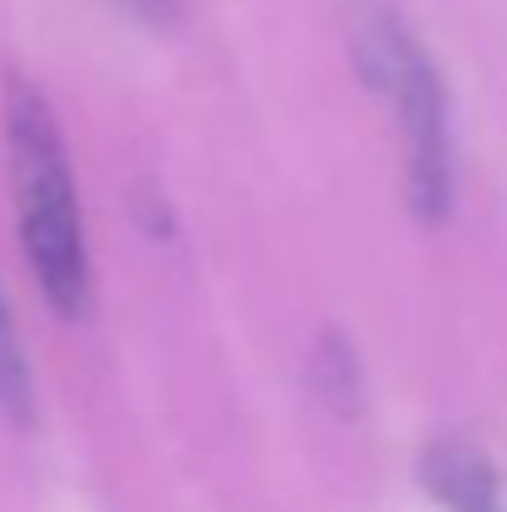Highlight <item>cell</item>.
<instances>
[{
  "instance_id": "2",
  "label": "cell",
  "mask_w": 507,
  "mask_h": 512,
  "mask_svg": "<svg viewBox=\"0 0 507 512\" xmlns=\"http://www.w3.org/2000/svg\"><path fill=\"white\" fill-rule=\"evenodd\" d=\"M358 75L393 105L403 135L408 204L418 219L443 224L453 209V110L438 60L388 0H358L348 15Z\"/></svg>"
},
{
  "instance_id": "3",
  "label": "cell",
  "mask_w": 507,
  "mask_h": 512,
  "mask_svg": "<svg viewBox=\"0 0 507 512\" xmlns=\"http://www.w3.org/2000/svg\"><path fill=\"white\" fill-rule=\"evenodd\" d=\"M418 483L443 512H507L493 458L468 438H433L418 453Z\"/></svg>"
},
{
  "instance_id": "5",
  "label": "cell",
  "mask_w": 507,
  "mask_h": 512,
  "mask_svg": "<svg viewBox=\"0 0 507 512\" xmlns=\"http://www.w3.org/2000/svg\"><path fill=\"white\" fill-rule=\"evenodd\" d=\"M314 378H319V393H343V398H353L358 393V368H353V353L343 348V343H319V358H314Z\"/></svg>"
},
{
  "instance_id": "1",
  "label": "cell",
  "mask_w": 507,
  "mask_h": 512,
  "mask_svg": "<svg viewBox=\"0 0 507 512\" xmlns=\"http://www.w3.org/2000/svg\"><path fill=\"white\" fill-rule=\"evenodd\" d=\"M0 120H5L10 189L20 209V244H25L30 274L60 319H85L90 294H95L90 244H85V214H80L60 120L50 100L40 95V85H30L25 75H5Z\"/></svg>"
},
{
  "instance_id": "6",
  "label": "cell",
  "mask_w": 507,
  "mask_h": 512,
  "mask_svg": "<svg viewBox=\"0 0 507 512\" xmlns=\"http://www.w3.org/2000/svg\"><path fill=\"white\" fill-rule=\"evenodd\" d=\"M130 5H135L145 20H169V15L179 10V0H130Z\"/></svg>"
},
{
  "instance_id": "4",
  "label": "cell",
  "mask_w": 507,
  "mask_h": 512,
  "mask_svg": "<svg viewBox=\"0 0 507 512\" xmlns=\"http://www.w3.org/2000/svg\"><path fill=\"white\" fill-rule=\"evenodd\" d=\"M0 413L10 423H30L35 418V373H30L20 329H15V319L5 309V294H0Z\"/></svg>"
}]
</instances>
